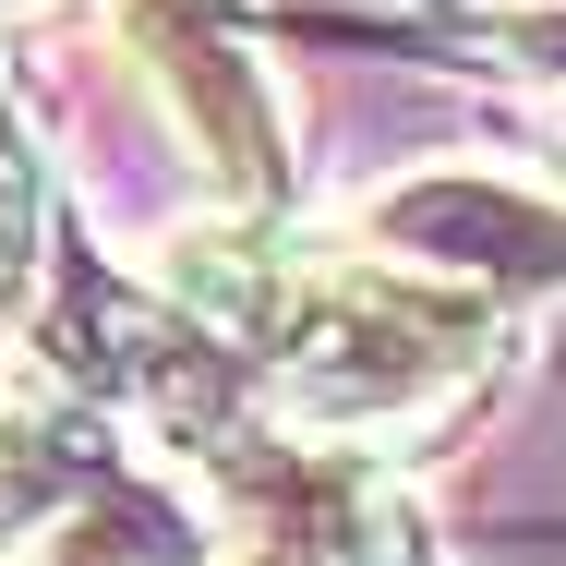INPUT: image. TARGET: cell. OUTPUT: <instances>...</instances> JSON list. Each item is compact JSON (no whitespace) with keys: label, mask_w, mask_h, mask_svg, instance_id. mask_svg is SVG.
Instances as JSON below:
<instances>
[{"label":"cell","mask_w":566,"mask_h":566,"mask_svg":"<svg viewBox=\"0 0 566 566\" xmlns=\"http://www.w3.org/2000/svg\"><path fill=\"white\" fill-rule=\"evenodd\" d=\"M109 470V434L73 398H0V566L36 555V531Z\"/></svg>","instance_id":"cell-5"},{"label":"cell","mask_w":566,"mask_h":566,"mask_svg":"<svg viewBox=\"0 0 566 566\" xmlns=\"http://www.w3.org/2000/svg\"><path fill=\"white\" fill-rule=\"evenodd\" d=\"M24 566H218V531H206V506H193L181 482H145V470L109 458V470L36 531Z\"/></svg>","instance_id":"cell-4"},{"label":"cell","mask_w":566,"mask_h":566,"mask_svg":"<svg viewBox=\"0 0 566 566\" xmlns=\"http://www.w3.org/2000/svg\"><path fill=\"white\" fill-rule=\"evenodd\" d=\"M157 290H181L193 326H218L277 386V422L326 447H386L447 422L506 349L470 277L398 265V253H326V241H290L277 218L169 241Z\"/></svg>","instance_id":"cell-1"},{"label":"cell","mask_w":566,"mask_h":566,"mask_svg":"<svg viewBox=\"0 0 566 566\" xmlns=\"http://www.w3.org/2000/svg\"><path fill=\"white\" fill-rule=\"evenodd\" d=\"M120 36L157 73L169 120L193 133V157L218 169L229 206H277L290 193V120H277V73L229 36V12H206V0H120Z\"/></svg>","instance_id":"cell-3"},{"label":"cell","mask_w":566,"mask_h":566,"mask_svg":"<svg viewBox=\"0 0 566 566\" xmlns=\"http://www.w3.org/2000/svg\"><path fill=\"white\" fill-rule=\"evenodd\" d=\"M181 458H193V506L241 566H422V518L410 494L374 470L361 447L290 434L265 410H157Z\"/></svg>","instance_id":"cell-2"},{"label":"cell","mask_w":566,"mask_h":566,"mask_svg":"<svg viewBox=\"0 0 566 566\" xmlns=\"http://www.w3.org/2000/svg\"><path fill=\"white\" fill-rule=\"evenodd\" d=\"M36 241H49V206H36V157H24V133L0 109V326L24 314V290H36Z\"/></svg>","instance_id":"cell-6"}]
</instances>
